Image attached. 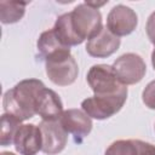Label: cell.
Segmentation results:
<instances>
[{
  "mask_svg": "<svg viewBox=\"0 0 155 155\" xmlns=\"http://www.w3.org/2000/svg\"><path fill=\"white\" fill-rule=\"evenodd\" d=\"M45 84L38 79H25L6 91L2 98V107L6 114H11L21 121L36 115V102L40 90Z\"/></svg>",
  "mask_w": 155,
  "mask_h": 155,
  "instance_id": "obj_1",
  "label": "cell"
},
{
  "mask_svg": "<svg viewBox=\"0 0 155 155\" xmlns=\"http://www.w3.org/2000/svg\"><path fill=\"white\" fill-rule=\"evenodd\" d=\"M71 27L75 34L84 41L92 39L103 29L102 15L98 8L91 6L87 1L79 4L70 12Z\"/></svg>",
  "mask_w": 155,
  "mask_h": 155,
  "instance_id": "obj_2",
  "label": "cell"
},
{
  "mask_svg": "<svg viewBox=\"0 0 155 155\" xmlns=\"http://www.w3.org/2000/svg\"><path fill=\"white\" fill-rule=\"evenodd\" d=\"M127 87L122 91L108 96H93L81 102V109L90 116L97 120L109 119L121 110L127 99Z\"/></svg>",
  "mask_w": 155,
  "mask_h": 155,
  "instance_id": "obj_3",
  "label": "cell"
},
{
  "mask_svg": "<svg viewBox=\"0 0 155 155\" xmlns=\"http://www.w3.org/2000/svg\"><path fill=\"white\" fill-rule=\"evenodd\" d=\"M86 80L96 96L114 94L126 88V85H122L116 78L113 67L108 64L92 65L87 73Z\"/></svg>",
  "mask_w": 155,
  "mask_h": 155,
  "instance_id": "obj_4",
  "label": "cell"
},
{
  "mask_svg": "<svg viewBox=\"0 0 155 155\" xmlns=\"http://www.w3.org/2000/svg\"><path fill=\"white\" fill-rule=\"evenodd\" d=\"M113 70L122 85H134L138 84L147 73V65L139 54L128 52L113 63Z\"/></svg>",
  "mask_w": 155,
  "mask_h": 155,
  "instance_id": "obj_5",
  "label": "cell"
},
{
  "mask_svg": "<svg viewBox=\"0 0 155 155\" xmlns=\"http://www.w3.org/2000/svg\"><path fill=\"white\" fill-rule=\"evenodd\" d=\"M45 68L48 79L57 86H69L74 84L79 75L78 63L71 54L47 61Z\"/></svg>",
  "mask_w": 155,
  "mask_h": 155,
  "instance_id": "obj_6",
  "label": "cell"
},
{
  "mask_svg": "<svg viewBox=\"0 0 155 155\" xmlns=\"http://www.w3.org/2000/svg\"><path fill=\"white\" fill-rule=\"evenodd\" d=\"M42 137L41 151L47 155H56L61 153L68 142V132L63 128L59 119L58 120H42L39 124Z\"/></svg>",
  "mask_w": 155,
  "mask_h": 155,
  "instance_id": "obj_7",
  "label": "cell"
},
{
  "mask_svg": "<svg viewBox=\"0 0 155 155\" xmlns=\"http://www.w3.org/2000/svg\"><path fill=\"white\" fill-rule=\"evenodd\" d=\"M138 24L137 13L128 6L116 5L114 6L107 17V28L115 36H126L131 34Z\"/></svg>",
  "mask_w": 155,
  "mask_h": 155,
  "instance_id": "obj_8",
  "label": "cell"
},
{
  "mask_svg": "<svg viewBox=\"0 0 155 155\" xmlns=\"http://www.w3.org/2000/svg\"><path fill=\"white\" fill-rule=\"evenodd\" d=\"M63 128L73 134L74 140L81 143L92 131V120L82 109L64 110L59 117Z\"/></svg>",
  "mask_w": 155,
  "mask_h": 155,
  "instance_id": "obj_9",
  "label": "cell"
},
{
  "mask_svg": "<svg viewBox=\"0 0 155 155\" xmlns=\"http://www.w3.org/2000/svg\"><path fill=\"white\" fill-rule=\"evenodd\" d=\"M15 149L21 155H36L42 148V137L39 126L22 125L15 136Z\"/></svg>",
  "mask_w": 155,
  "mask_h": 155,
  "instance_id": "obj_10",
  "label": "cell"
},
{
  "mask_svg": "<svg viewBox=\"0 0 155 155\" xmlns=\"http://www.w3.org/2000/svg\"><path fill=\"white\" fill-rule=\"evenodd\" d=\"M120 44V38L111 34L107 27H103L99 34L87 41L86 52L94 58H107L119 50Z\"/></svg>",
  "mask_w": 155,
  "mask_h": 155,
  "instance_id": "obj_11",
  "label": "cell"
},
{
  "mask_svg": "<svg viewBox=\"0 0 155 155\" xmlns=\"http://www.w3.org/2000/svg\"><path fill=\"white\" fill-rule=\"evenodd\" d=\"M63 113V103L59 96L46 86L42 87L38 96L36 102V115L42 120H58Z\"/></svg>",
  "mask_w": 155,
  "mask_h": 155,
  "instance_id": "obj_12",
  "label": "cell"
},
{
  "mask_svg": "<svg viewBox=\"0 0 155 155\" xmlns=\"http://www.w3.org/2000/svg\"><path fill=\"white\" fill-rule=\"evenodd\" d=\"M36 45H38L39 56L45 62L56 59V58H62L65 56H70V47L61 42V40L54 34L53 29H48L41 33V35L38 39Z\"/></svg>",
  "mask_w": 155,
  "mask_h": 155,
  "instance_id": "obj_13",
  "label": "cell"
},
{
  "mask_svg": "<svg viewBox=\"0 0 155 155\" xmlns=\"http://www.w3.org/2000/svg\"><path fill=\"white\" fill-rule=\"evenodd\" d=\"M104 155H155V145L139 139H119L107 148Z\"/></svg>",
  "mask_w": 155,
  "mask_h": 155,
  "instance_id": "obj_14",
  "label": "cell"
},
{
  "mask_svg": "<svg viewBox=\"0 0 155 155\" xmlns=\"http://www.w3.org/2000/svg\"><path fill=\"white\" fill-rule=\"evenodd\" d=\"M53 31L57 35V38L61 40L62 44L65 46H76L82 42V40L75 34L73 27H71V19H70V12L61 15L53 25Z\"/></svg>",
  "mask_w": 155,
  "mask_h": 155,
  "instance_id": "obj_15",
  "label": "cell"
},
{
  "mask_svg": "<svg viewBox=\"0 0 155 155\" xmlns=\"http://www.w3.org/2000/svg\"><path fill=\"white\" fill-rule=\"evenodd\" d=\"M28 2L23 1H0V19L4 24L17 23L22 19Z\"/></svg>",
  "mask_w": 155,
  "mask_h": 155,
  "instance_id": "obj_16",
  "label": "cell"
},
{
  "mask_svg": "<svg viewBox=\"0 0 155 155\" xmlns=\"http://www.w3.org/2000/svg\"><path fill=\"white\" fill-rule=\"evenodd\" d=\"M22 126V121L11 114L4 113L1 115V132H0V144L7 147L13 144L15 136L18 128Z\"/></svg>",
  "mask_w": 155,
  "mask_h": 155,
  "instance_id": "obj_17",
  "label": "cell"
},
{
  "mask_svg": "<svg viewBox=\"0 0 155 155\" xmlns=\"http://www.w3.org/2000/svg\"><path fill=\"white\" fill-rule=\"evenodd\" d=\"M142 99L145 107L149 109H155V80L150 81L142 93Z\"/></svg>",
  "mask_w": 155,
  "mask_h": 155,
  "instance_id": "obj_18",
  "label": "cell"
},
{
  "mask_svg": "<svg viewBox=\"0 0 155 155\" xmlns=\"http://www.w3.org/2000/svg\"><path fill=\"white\" fill-rule=\"evenodd\" d=\"M145 30H147V35H148L149 40H153V38L155 36V11L149 16V18L147 21Z\"/></svg>",
  "mask_w": 155,
  "mask_h": 155,
  "instance_id": "obj_19",
  "label": "cell"
},
{
  "mask_svg": "<svg viewBox=\"0 0 155 155\" xmlns=\"http://www.w3.org/2000/svg\"><path fill=\"white\" fill-rule=\"evenodd\" d=\"M0 155H16L15 153H11V151H2Z\"/></svg>",
  "mask_w": 155,
  "mask_h": 155,
  "instance_id": "obj_20",
  "label": "cell"
},
{
  "mask_svg": "<svg viewBox=\"0 0 155 155\" xmlns=\"http://www.w3.org/2000/svg\"><path fill=\"white\" fill-rule=\"evenodd\" d=\"M150 41H151V44L154 45V51H153V53H155V36H154L153 40H150Z\"/></svg>",
  "mask_w": 155,
  "mask_h": 155,
  "instance_id": "obj_21",
  "label": "cell"
}]
</instances>
